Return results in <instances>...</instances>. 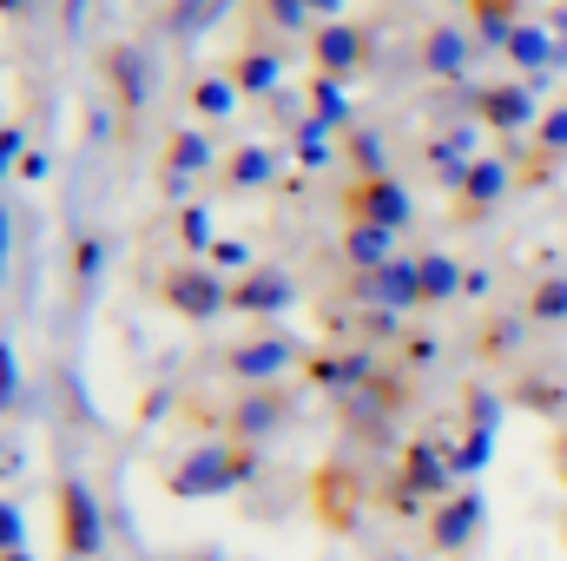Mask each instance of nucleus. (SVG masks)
<instances>
[{
  "label": "nucleus",
  "instance_id": "obj_2",
  "mask_svg": "<svg viewBox=\"0 0 567 561\" xmlns=\"http://www.w3.org/2000/svg\"><path fill=\"white\" fill-rule=\"evenodd\" d=\"M508 7H515V0H475V13H482V20H502Z\"/></svg>",
  "mask_w": 567,
  "mask_h": 561
},
{
  "label": "nucleus",
  "instance_id": "obj_1",
  "mask_svg": "<svg viewBox=\"0 0 567 561\" xmlns=\"http://www.w3.org/2000/svg\"><path fill=\"white\" fill-rule=\"evenodd\" d=\"M60 509H66V516H60L66 549H93V509H86V496H80V489H66V496H60Z\"/></svg>",
  "mask_w": 567,
  "mask_h": 561
},
{
  "label": "nucleus",
  "instance_id": "obj_4",
  "mask_svg": "<svg viewBox=\"0 0 567 561\" xmlns=\"http://www.w3.org/2000/svg\"><path fill=\"white\" fill-rule=\"evenodd\" d=\"M0 7H13V0H0Z\"/></svg>",
  "mask_w": 567,
  "mask_h": 561
},
{
  "label": "nucleus",
  "instance_id": "obj_3",
  "mask_svg": "<svg viewBox=\"0 0 567 561\" xmlns=\"http://www.w3.org/2000/svg\"><path fill=\"white\" fill-rule=\"evenodd\" d=\"M7 536H13V516H7V509H0V542H7Z\"/></svg>",
  "mask_w": 567,
  "mask_h": 561
}]
</instances>
